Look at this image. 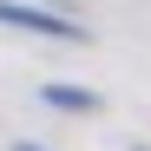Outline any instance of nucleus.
<instances>
[{"mask_svg": "<svg viewBox=\"0 0 151 151\" xmlns=\"http://www.w3.org/2000/svg\"><path fill=\"white\" fill-rule=\"evenodd\" d=\"M0 27L46 33V40H72V46L86 40V27H72V20H59V13H40V7H20V0H0Z\"/></svg>", "mask_w": 151, "mask_h": 151, "instance_id": "f257e3e1", "label": "nucleus"}, {"mask_svg": "<svg viewBox=\"0 0 151 151\" xmlns=\"http://www.w3.org/2000/svg\"><path fill=\"white\" fill-rule=\"evenodd\" d=\"M40 99L46 105H66V112H99V99L79 92V86H40Z\"/></svg>", "mask_w": 151, "mask_h": 151, "instance_id": "f03ea898", "label": "nucleus"}, {"mask_svg": "<svg viewBox=\"0 0 151 151\" xmlns=\"http://www.w3.org/2000/svg\"><path fill=\"white\" fill-rule=\"evenodd\" d=\"M13 151H40V145H13Z\"/></svg>", "mask_w": 151, "mask_h": 151, "instance_id": "7ed1b4c3", "label": "nucleus"}]
</instances>
